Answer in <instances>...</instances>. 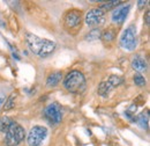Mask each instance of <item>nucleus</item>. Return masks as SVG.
<instances>
[{
  "label": "nucleus",
  "instance_id": "obj_4",
  "mask_svg": "<svg viewBox=\"0 0 150 146\" xmlns=\"http://www.w3.org/2000/svg\"><path fill=\"white\" fill-rule=\"evenodd\" d=\"M47 136V129L43 125H35L30 129L27 136V143L29 146H40Z\"/></svg>",
  "mask_w": 150,
  "mask_h": 146
},
{
  "label": "nucleus",
  "instance_id": "obj_15",
  "mask_svg": "<svg viewBox=\"0 0 150 146\" xmlns=\"http://www.w3.org/2000/svg\"><path fill=\"white\" fill-rule=\"evenodd\" d=\"M136 122L140 124V127L143 129H148V124H149V117L147 114L142 112L139 115V117L136 118Z\"/></svg>",
  "mask_w": 150,
  "mask_h": 146
},
{
  "label": "nucleus",
  "instance_id": "obj_12",
  "mask_svg": "<svg viewBox=\"0 0 150 146\" xmlns=\"http://www.w3.org/2000/svg\"><path fill=\"white\" fill-rule=\"evenodd\" d=\"M61 78H62V73L61 72L51 73L46 79V86L47 87H56L57 85L61 81Z\"/></svg>",
  "mask_w": 150,
  "mask_h": 146
},
{
  "label": "nucleus",
  "instance_id": "obj_16",
  "mask_svg": "<svg viewBox=\"0 0 150 146\" xmlns=\"http://www.w3.org/2000/svg\"><path fill=\"white\" fill-rule=\"evenodd\" d=\"M114 36H115L114 30L111 29V28H108L106 30H104V31L102 33L100 38H102V39H104L105 42H110V41H112L113 38H114Z\"/></svg>",
  "mask_w": 150,
  "mask_h": 146
},
{
  "label": "nucleus",
  "instance_id": "obj_13",
  "mask_svg": "<svg viewBox=\"0 0 150 146\" xmlns=\"http://www.w3.org/2000/svg\"><path fill=\"white\" fill-rule=\"evenodd\" d=\"M15 100H16V93H12L7 100L5 101V103L2 104V110L4 111H8V110L13 109L15 106Z\"/></svg>",
  "mask_w": 150,
  "mask_h": 146
},
{
  "label": "nucleus",
  "instance_id": "obj_9",
  "mask_svg": "<svg viewBox=\"0 0 150 146\" xmlns=\"http://www.w3.org/2000/svg\"><path fill=\"white\" fill-rule=\"evenodd\" d=\"M64 23L68 30L79 28L81 26V12H79L76 9L67 12L65 15V19H64Z\"/></svg>",
  "mask_w": 150,
  "mask_h": 146
},
{
  "label": "nucleus",
  "instance_id": "obj_2",
  "mask_svg": "<svg viewBox=\"0 0 150 146\" xmlns=\"http://www.w3.org/2000/svg\"><path fill=\"white\" fill-rule=\"evenodd\" d=\"M64 87L73 94H82L87 88V80L83 73L74 70L64 78Z\"/></svg>",
  "mask_w": 150,
  "mask_h": 146
},
{
  "label": "nucleus",
  "instance_id": "obj_10",
  "mask_svg": "<svg viewBox=\"0 0 150 146\" xmlns=\"http://www.w3.org/2000/svg\"><path fill=\"white\" fill-rule=\"evenodd\" d=\"M129 9H131V5H125V6H120L115 8L112 13V21L114 23L122 24L128 16Z\"/></svg>",
  "mask_w": 150,
  "mask_h": 146
},
{
  "label": "nucleus",
  "instance_id": "obj_1",
  "mask_svg": "<svg viewBox=\"0 0 150 146\" xmlns=\"http://www.w3.org/2000/svg\"><path fill=\"white\" fill-rule=\"evenodd\" d=\"M25 41H27V44L30 51L42 58L52 55L57 48V44L53 41L47 39V38H42L31 33L25 34Z\"/></svg>",
  "mask_w": 150,
  "mask_h": 146
},
{
  "label": "nucleus",
  "instance_id": "obj_21",
  "mask_svg": "<svg viewBox=\"0 0 150 146\" xmlns=\"http://www.w3.org/2000/svg\"><path fill=\"white\" fill-rule=\"evenodd\" d=\"M137 4H139V7H140V8H142L143 6H146V5H147V1H139Z\"/></svg>",
  "mask_w": 150,
  "mask_h": 146
},
{
  "label": "nucleus",
  "instance_id": "obj_5",
  "mask_svg": "<svg viewBox=\"0 0 150 146\" xmlns=\"http://www.w3.org/2000/svg\"><path fill=\"white\" fill-rule=\"evenodd\" d=\"M120 45L127 50V51H133L135 50L136 45H137V39H136V33H135V27L132 24L129 27H127L122 35L120 37Z\"/></svg>",
  "mask_w": 150,
  "mask_h": 146
},
{
  "label": "nucleus",
  "instance_id": "obj_8",
  "mask_svg": "<svg viewBox=\"0 0 150 146\" xmlns=\"http://www.w3.org/2000/svg\"><path fill=\"white\" fill-rule=\"evenodd\" d=\"M105 22V12L99 7L91 8L86 14V23L89 27H99Z\"/></svg>",
  "mask_w": 150,
  "mask_h": 146
},
{
  "label": "nucleus",
  "instance_id": "obj_17",
  "mask_svg": "<svg viewBox=\"0 0 150 146\" xmlns=\"http://www.w3.org/2000/svg\"><path fill=\"white\" fill-rule=\"evenodd\" d=\"M120 4H121V1H109V2H105V4H103L102 6H99V8H100L102 11L106 12V11H110V9H113V8L118 7Z\"/></svg>",
  "mask_w": 150,
  "mask_h": 146
},
{
  "label": "nucleus",
  "instance_id": "obj_14",
  "mask_svg": "<svg viewBox=\"0 0 150 146\" xmlns=\"http://www.w3.org/2000/svg\"><path fill=\"white\" fill-rule=\"evenodd\" d=\"M14 123V121L8 117V116H4V117H0V132H5L11 128V125Z\"/></svg>",
  "mask_w": 150,
  "mask_h": 146
},
{
  "label": "nucleus",
  "instance_id": "obj_7",
  "mask_svg": "<svg viewBox=\"0 0 150 146\" xmlns=\"http://www.w3.org/2000/svg\"><path fill=\"white\" fill-rule=\"evenodd\" d=\"M124 82V78L122 77H119V75H110L108 78V80L105 81H102L98 86V94L100 96H109L110 92L113 91L115 87H118L119 85H121Z\"/></svg>",
  "mask_w": 150,
  "mask_h": 146
},
{
  "label": "nucleus",
  "instance_id": "obj_20",
  "mask_svg": "<svg viewBox=\"0 0 150 146\" xmlns=\"http://www.w3.org/2000/svg\"><path fill=\"white\" fill-rule=\"evenodd\" d=\"M135 111H136V106H132L129 109L127 110V116H133L134 114H135Z\"/></svg>",
  "mask_w": 150,
  "mask_h": 146
},
{
  "label": "nucleus",
  "instance_id": "obj_22",
  "mask_svg": "<svg viewBox=\"0 0 150 146\" xmlns=\"http://www.w3.org/2000/svg\"><path fill=\"white\" fill-rule=\"evenodd\" d=\"M149 12H147V13H146V23H147V24H149Z\"/></svg>",
  "mask_w": 150,
  "mask_h": 146
},
{
  "label": "nucleus",
  "instance_id": "obj_18",
  "mask_svg": "<svg viewBox=\"0 0 150 146\" xmlns=\"http://www.w3.org/2000/svg\"><path fill=\"white\" fill-rule=\"evenodd\" d=\"M100 35H102L100 30L96 28V29H93L91 31H89V34L86 36V39L87 41H96V39L100 38Z\"/></svg>",
  "mask_w": 150,
  "mask_h": 146
},
{
  "label": "nucleus",
  "instance_id": "obj_11",
  "mask_svg": "<svg viewBox=\"0 0 150 146\" xmlns=\"http://www.w3.org/2000/svg\"><path fill=\"white\" fill-rule=\"evenodd\" d=\"M132 67L134 69V71H136L137 73H141L142 72H146L147 71V62L144 58H142L141 56H135L133 62H132Z\"/></svg>",
  "mask_w": 150,
  "mask_h": 146
},
{
  "label": "nucleus",
  "instance_id": "obj_19",
  "mask_svg": "<svg viewBox=\"0 0 150 146\" xmlns=\"http://www.w3.org/2000/svg\"><path fill=\"white\" fill-rule=\"evenodd\" d=\"M134 82H135L136 86H139V87H143V86L146 85V79H144V77H143L142 74L136 73V74L134 75Z\"/></svg>",
  "mask_w": 150,
  "mask_h": 146
},
{
  "label": "nucleus",
  "instance_id": "obj_23",
  "mask_svg": "<svg viewBox=\"0 0 150 146\" xmlns=\"http://www.w3.org/2000/svg\"><path fill=\"white\" fill-rule=\"evenodd\" d=\"M2 102H4V97H2V96H0V107L2 106Z\"/></svg>",
  "mask_w": 150,
  "mask_h": 146
},
{
  "label": "nucleus",
  "instance_id": "obj_3",
  "mask_svg": "<svg viewBox=\"0 0 150 146\" xmlns=\"http://www.w3.org/2000/svg\"><path fill=\"white\" fill-rule=\"evenodd\" d=\"M25 138V130L19 123L14 122L11 128L6 131L5 136V145L6 146H18Z\"/></svg>",
  "mask_w": 150,
  "mask_h": 146
},
{
  "label": "nucleus",
  "instance_id": "obj_6",
  "mask_svg": "<svg viewBox=\"0 0 150 146\" xmlns=\"http://www.w3.org/2000/svg\"><path fill=\"white\" fill-rule=\"evenodd\" d=\"M44 116L51 125L59 124L62 120V108H61V106L58 102L50 103L44 110Z\"/></svg>",
  "mask_w": 150,
  "mask_h": 146
}]
</instances>
